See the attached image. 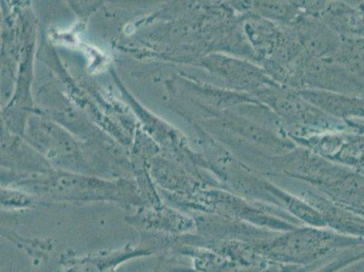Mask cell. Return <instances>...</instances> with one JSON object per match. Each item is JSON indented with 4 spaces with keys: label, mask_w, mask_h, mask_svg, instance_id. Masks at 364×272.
<instances>
[{
    "label": "cell",
    "mask_w": 364,
    "mask_h": 272,
    "mask_svg": "<svg viewBox=\"0 0 364 272\" xmlns=\"http://www.w3.org/2000/svg\"><path fill=\"white\" fill-rule=\"evenodd\" d=\"M364 246L363 239L346 236L328 228L303 226L277 232L269 241L254 245L271 264L320 268L350 249Z\"/></svg>",
    "instance_id": "1"
},
{
    "label": "cell",
    "mask_w": 364,
    "mask_h": 272,
    "mask_svg": "<svg viewBox=\"0 0 364 272\" xmlns=\"http://www.w3.org/2000/svg\"><path fill=\"white\" fill-rule=\"evenodd\" d=\"M194 200L184 205L190 216L196 214H216L274 231H289L306 226L282 208L247 200L221 188L200 192Z\"/></svg>",
    "instance_id": "2"
},
{
    "label": "cell",
    "mask_w": 364,
    "mask_h": 272,
    "mask_svg": "<svg viewBox=\"0 0 364 272\" xmlns=\"http://www.w3.org/2000/svg\"><path fill=\"white\" fill-rule=\"evenodd\" d=\"M259 100L267 104L290 127L321 128V130H343L349 128L346 122H334L333 116L304 100L296 91L281 89L279 85L267 86L256 93Z\"/></svg>",
    "instance_id": "3"
},
{
    "label": "cell",
    "mask_w": 364,
    "mask_h": 272,
    "mask_svg": "<svg viewBox=\"0 0 364 272\" xmlns=\"http://www.w3.org/2000/svg\"><path fill=\"white\" fill-rule=\"evenodd\" d=\"M154 254L152 249L141 244L137 247L127 244L121 248L102 249L82 256L66 251L59 260L56 272H117L129 261Z\"/></svg>",
    "instance_id": "4"
},
{
    "label": "cell",
    "mask_w": 364,
    "mask_h": 272,
    "mask_svg": "<svg viewBox=\"0 0 364 272\" xmlns=\"http://www.w3.org/2000/svg\"><path fill=\"white\" fill-rule=\"evenodd\" d=\"M191 217L196 225V234L208 241H235L257 245L269 241L280 232L216 214H196Z\"/></svg>",
    "instance_id": "5"
},
{
    "label": "cell",
    "mask_w": 364,
    "mask_h": 272,
    "mask_svg": "<svg viewBox=\"0 0 364 272\" xmlns=\"http://www.w3.org/2000/svg\"><path fill=\"white\" fill-rule=\"evenodd\" d=\"M297 141L306 142V145L326 155L336 164L346 165L347 167L364 174V134L353 132V134L327 135L324 137H312L310 139H296Z\"/></svg>",
    "instance_id": "6"
},
{
    "label": "cell",
    "mask_w": 364,
    "mask_h": 272,
    "mask_svg": "<svg viewBox=\"0 0 364 272\" xmlns=\"http://www.w3.org/2000/svg\"><path fill=\"white\" fill-rule=\"evenodd\" d=\"M127 222L140 232L171 236L196 232V225L190 215L166 208L138 211L135 215L127 217Z\"/></svg>",
    "instance_id": "7"
},
{
    "label": "cell",
    "mask_w": 364,
    "mask_h": 272,
    "mask_svg": "<svg viewBox=\"0 0 364 272\" xmlns=\"http://www.w3.org/2000/svg\"><path fill=\"white\" fill-rule=\"evenodd\" d=\"M304 100L316 106L326 114L344 122L364 121V99L321 89H304L296 91Z\"/></svg>",
    "instance_id": "8"
},
{
    "label": "cell",
    "mask_w": 364,
    "mask_h": 272,
    "mask_svg": "<svg viewBox=\"0 0 364 272\" xmlns=\"http://www.w3.org/2000/svg\"><path fill=\"white\" fill-rule=\"evenodd\" d=\"M299 44L314 58H327L338 51L342 38L316 19H297Z\"/></svg>",
    "instance_id": "9"
},
{
    "label": "cell",
    "mask_w": 364,
    "mask_h": 272,
    "mask_svg": "<svg viewBox=\"0 0 364 272\" xmlns=\"http://www.w3.org/2000/svg\"><path fill=\"white\" fill-rule=\"evenodd\" d=\"M334 61L364 80V38H343Z\"/></svg>",
    "instance_id": "10"
},
{
    "label": "cell",
    "mask_w": 364,
    "mask_h": 272,
    "mask_svg": "<svg viewBox=\"0 0 364 272\" xmlns=\"http://www.w3.org/2000/svg\"><path fill=\"white\" fill-rule=\"evenodd\" d=\"M1 235L3 237L8 238L16 246L28 252L31 256L38 258V260L48 258L49 254L54 250V244L51 240L24 238L19 236L15 231H6L5 229H3Z\"/></svg>",
    "instance_id": "11"
},
{
    "label": "cell",
    "mask_w": 364,
    "mask_h": 272,
    "mask_svg": "<svg viewBox=\"0 0 364 272\" xmlns=\"http://www.w3.org/2000/svg\"><path fill=\"white\" fill-rule=\"evenodd\" d=\"M256 11L267 18L291 21L296 18L297 9L293 5L280 2H257L253 5Z\"/></svg>",
    "instance_id": "12"
},
{
    "label": "cell",
    "mask_w": 364,
    "mask_h": 272,
    "mask_svg": "<svg viewBox=\"0 0 364 272\" xmlns=\"http://www.w3.org/2000/svg\"><path fill=\"white\" fill-rule=\"evenodd\" d=\"M31 204V202L25 197H3V206L9 209H21L28 207Z\"/></svg>",
    "instance_id": "13"
},
{
    "label": "cell",
    "mask_w": 364,
    "mask_h": 272,
    "mask_svg": "<svg viewBox=\"0 0 364 272\" xmlns=\"http://www.w3.org/2000/svg\"><path fill=\"white\" fill-rule=\"evenodd\" d=\"M358 9L360 16H362L363 24H364V2H360L359 4L354 5Z\"/></svg>",
    "instance_id": "14"
},
{
    "label": "cell",
    "mask_w": 364,
    "mask_h": 272,
    "mask_svg": "<svg viewBox=\"0 0 364 272\" xmlns=\"http://www.w3.org/2000/svg\"><path fill=\"white\" fill-rule=\"evenodd\" d=\"M355 214H358L360 215H362V216L364 217V207L363 209H360V211L355 212Z\"/></svg>",
    "instance_id": "15"
},
{
    "label": "cell",
    "mask_w": 364,
    "mask_h": 272,
    "mask_svg": "<svg viewBox=\"0 0 364 272\" xmlns=\"http://www.w3.org/2000/svg\"><path fill=\"white\" fill-rule=\"evenodd\" d=\"M363 99H364V95H363Z\"/></svg>",
    "instance_id": "16"
}]
</instances>
